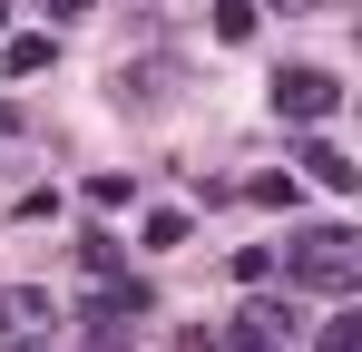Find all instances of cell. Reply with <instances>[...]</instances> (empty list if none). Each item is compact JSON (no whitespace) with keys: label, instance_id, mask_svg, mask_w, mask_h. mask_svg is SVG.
Wrapping results in <instances>:
<instances>
[{"label":"cell","instance_id":"cell-7","mask_svg":"<svg viewBox=\"0 0 362 352\" xmlns=\"http://www.w3.org/2000/svg\"><path fill=\"white\" fill-rule=\"evenodd\" d=\"M313 352H362V313H333V323H323V343Z\"/></svg>","mask_w":362,"mask_h":352},{"label":"cell","instance_id":"cell-9","mask_svg":"<svg viewBox=\"0 0 362 352\" xmlns=\"http://www.w3.org/2000/svg\"><path fill=\"white\" fill-rule=\"evenodd\" d=\"M0 10H10V0H0Z\"/></svg>","mask_w":362,"mask_h":352},{"label":"cell","instance_id":"cell-2","mask_svg":"<svg viewBox=\"0 0 362 352\" xmlns=\"http://www.w3.org/2000/svg\"><path fill=\"white\" fill-rule=\"evenodd\" d=\"M333 108H343V78H333V69H284V78H274V117H284V127H323Z\"/></svg>","mask_w":362,"mask_h":352},{"label":"cell","instance_id":"cell-3","mask_svg":"<svg viewBox=\"0 0 362 352\" xmlns=\"http://www.w3.org/2000/svg\"><path fill=\"white\" fill-rule=\"evenodd\" d=\"M303 176H313V186H333V196H353V186H362V167L333 147V137H313V147H303Z\"/></svg>","mask_w":362,"mask_h":352},{"label":"cell","instance_id":"cell-4","mask_svg":"<svg viewBox=\"0 0 362 352\" xmlns=\"http://www.w3.org/2000/svg\"><path fill=\"white\" fill-rule=\"evenodd\" d=\"M59 313H49V293H30V284H10L0 293V333H49Z\"/></svg>","mask_w":362,"mask_h":352},{"label":"cell","instance_id":"cell-1","mask_svg":"<svg viewBox=\"0 0 362 352\" xmlns=\"http://www.w3.org/2000/svg\"><path fill=\"white\" fill-rule=\"evenodd\" d=\"M284 274H294L303 293H353L362 284V235L353 225H313L284 245Z\"/></svg>","mask_w":362,"mask_h":352},{"label":"cell","instance_id":"cell-8","mask_svg":"<svg viewBox=\"0 0 362 352\" xmlns=\"http://www.w3.org/2000/svg\"><path fill=\"white\" fill-rule=\"evenodd\" d=\"M147 245H157V254H177V245H186V216H177V206H167V216H147Z\"/></svg>","mask_w":362,"mask_h":352},{"label":"cell","instance_id":"cell-6","mask_svg":"<svg viewBox=\"0 0 362 352\" xmlns=\"http://www.w3.org/2000/svg\"><path fill=\"white\" fill-rule=\"evenodd\" d=\"M216 40H226V49L255 40V0H216Z\"/></svg>","mask_w":362,"mask_h":352},{"label":"cell","instance_id":"cell-5","mask_svg":"<svg viewBox=\"0 0 362 352\" xmlns=\"http://www.w3.org/2000/svg\"><path fill=\"white\" fill-rule=\"evenodd\" d=\"M0 69H10V78H40V69H49V40H40V30H20V40L0 49Z\"/></svg>","mask_w":362,"mask_h":352}]
</instances>
